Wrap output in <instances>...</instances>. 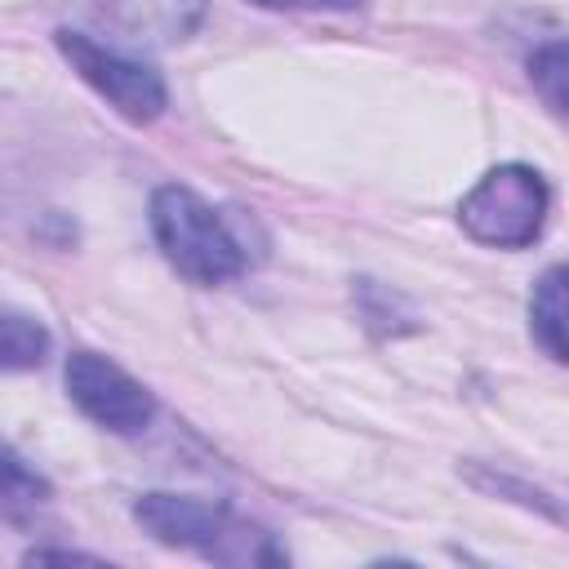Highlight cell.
I'll return each instance as SVG.
<instances>
[{
    "mask_svg": "<svg viewBox=\"0 0 569 569\" xmlns=\"http://www.w3.org/2000/svg\"><path fill=\"white\" fill-rule=\"evenodd\" d=\"M0 356H4V369L18 373V369H36L44 365L49 356V329L22 311H4L0 316Z\"/></svg>",
    "mask_w": 569,
    "mask_h": 569,
    "instance_id": "cell-8",
    "label": "cell"
},
{
    "mask_svg": "<svg viewBox=\"0 0 569 569\" xmlns=\"http://www.w3.org/2000/svg\"><path fill=\"white\" fill-rule=\"evenodd\" d=\"M133 520L164 547L196 551L213 565L231 569H258V565H284V547L253 520L236 516L222 502H200L182 493H142L133 502Z\"/></svg>",
    "mask_w": 569,
    "mask_h": 569,
    "instance_id": "cell-1",
    "label": "cell"
},
{
    "mask_svg": "<svg viewBox=\"0 0 569 569\" xmlns=\"http://www.w3.org/2000/svg\"><path fill=\"white\" fill-rule=\"evenodd\" d=\"M551 209V191L538 169L529 164H498L489 169L458 204V222L471 240L493 249H525L542 236Z\"/></svg>",
    "mask_w": 569,
    "mask_h": 569,
    "instance_id": "cell-3",
    "label": "cell"
},
{
    "mask_svg": "<svg viewBox=\"0 0 569 569\" xmlns=\"http://www.w3.org/2000/svg\"><path fill=\"white\" fill-rule=\"evenodd\" d=\"M529 84L560 120H569V36L547 40L529 53Z\"/></svg>",
    "mask_w": 569,
    "mask_h": 569,
    "instance_id": "cell-7",
    "label": "cell"
},
{
    "mask_svg": "<svg viewBox=\"0 0 569 569\" xmlns=\"http://www.w3.org/2000/svg\"><path fill=\"white\" fill-rule=\"evenodd\" d=\"M67 391L84 418H93L98 427H107L116 436H138L156 413L151 391L98 351L67 356Z\"/></svg>",
    "mask_w": 569,
    "mask_h": 569,
    "instance_id": "cell-5",
    "label": "cell"
},
{
    "mask_svg": "<svg viewBox=\"0 0 569 569\" xmlns=\"http://www.w3.org/2000/svg\"><path fill=\"white\" fill-rule=\"evenodd\" d=\"M0 493H4V516L18 520V516H22L27 507H36L49 489H44V480H40L36 471L22 467V458H18L13 449H4V489H0Z\"/></svg>",
    "mask_w": 569,
    "mask_h": 569,
    "instance_id": "cell-9",
    "label": "cell"
},
{
    "mask_svg": "<svg viewBox=\"0 0 569 569\" xmlns=\"http://www.w3.org/2000/svg\"><path fill=\"white\" fill-rule=\"evenodd\" d=\"M53 40H58V53L71 62V71L98 98H107L129 124H151L169 107V89H164L156 67H147L138 58H124L116 49H102L98 40H89L80 31H67V27Z\"/></svg>",
    "mask_w": 569,
    "mask_h": 569,
    "instance_id": "cell-4",
    "label": "cell"
},
{
    "mask_svg": "<svg viewBox=\"0 0 569 569\" xmlns=\"http://www.w3.org/2000/svg\"><path fill=\"white\" fill-rule=\"evenodd\" d=\"M151 231L164 258L196 284H227L249 267L227 218L209 200H200L191 187L169 182L151 196Z\"/></svg>",
    "mask_w": 569,
    "mask_h": 569,
    "instance_id": "cell-2",
    "label": "cell"
},
{
    "mask_svg": "<svg viewBox=\"0 0 569 569\" xmlns=\"http://www.w3.org/2000/svg\"><path fill=\"white\" fill-rule=\"evenodd\" d=\"M529 329L547 356L569 360V262H556L538 276L529 298Z\"/></svg>",
    "mask_w": 569,
    "mask_h": 569,
    "instance_id": "cell-6",
    "label": "cell"
},
{
    "mask_svg": "<svg viewBox=\"0 0 569 569\" xmlns=\"http://www.w3.org/2000/svg\"><path fill=\"white\" fill-rule=\"evenodd\" d=\"M262 9H289V13H351L365 0H249Z\"/></svg>",
    "mask_w": 569,
    "mask_h": 569,
    "instance_id": "cell-10",
    "label": "cell"
}]
</instances>
